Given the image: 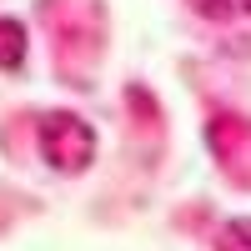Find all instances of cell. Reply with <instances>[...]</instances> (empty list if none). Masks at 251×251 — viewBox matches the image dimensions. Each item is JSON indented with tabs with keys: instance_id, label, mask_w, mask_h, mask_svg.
I'll use <instances>...</instances> for the list:
<instances>
[{
	"instance_id": "obj_1",
	"label": "cell",
	"mask_w": 251,
	"mask_h": 251,
	"mask_svg": "<svg viewBox=\"0 0 251 251\" xmlns=\"http://www.w3.org/2000/svg\"><path fill=\"white\" fill-rule=\"evenodd\" d=\"M35 146H40V161L60 176H80L96 161V131L75 111H46L35 121Z\"/></svg>"
},
{
	"instance_id": "obj_2",
	"label": "cell",
	"mask_w": 251,
	"mask_h": 251,
	"mask_svg": "<svg viewBox=\"0 0 251 251\" xmlns=\"http://www.w3.org/2000/svg\"><path fill=\"white\" fill-rule=\"evenodd\" d=\"M206 146H211L216 166L226 171V181L251 186V121L246 116H231V111L211 116V126H206Z\"/></svg>"
},
{
	"instance_id": "obj_3",
	"label": "cell",
	"mask_w": 251,
	"mask_h": 251,
	"mask_svg": "<svg viewBox=\"0 0 251 251\" xmlns=\"http://www.w3.org/2000/svg\"><path fill=\"white\" fill-rule=\"evenodd\" d=\"M25 50H30V40H25V20L0 15V71H20V66H25Z\"/></svg>"
},
{
	"instance_id": "obj_4",
	"label": "cell",
	"mask_w": 251,
	"mask_h": 251,
	"mask_svg": "<svg viewBox=\"0 0 251 251\" xmlns=\"http://www.w3.org/2000/svg\"><path fill=\"white\" fill-rule=\"evenodd\" d=\"M211 251H251V216H231V221H221V231H216Z\"/></svg>"
},
{
	"instance_id": "obj_5",
	"label": "cell",
	"mask_w": 251,
	"mask_h": 251,
	"mask_svg": "<svg viewBox=\"0 0 251 251\" xmlns=\"http://www.w3.org/2000/svg\"><path fill=\"white\" fill-rule=\"evenodd\" d=\"M191 10L206 20H231L236 15V0H191Z\"/></svg>"
},
{
	"instance_id": "obj_6",
	"label": "cell",
	"mask_w": 251,
	"mask_h": 251,
	"mask_svg": "<svg viewBox=\"0 0 251 251\" xmlns=\"http://www.w3.org/2000/svg\"><path fill=\"white\" fill-rule=\"evenodd\" d=\"M236 15H251V0H236Z\"/></svg>"
}]
</instances>
